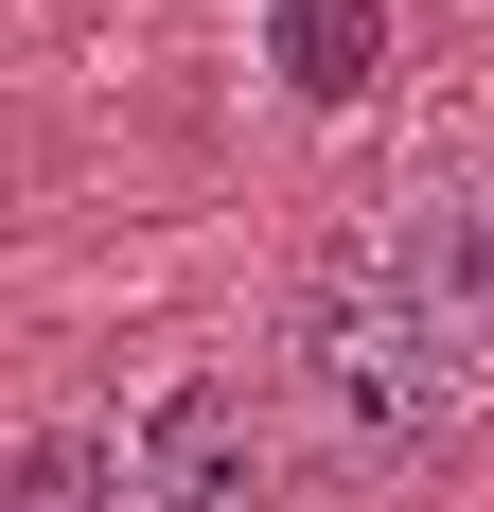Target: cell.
Wrapping results in <instances>:
<instances>
[{
    "label": "cell",
    "mask_w": 494,
    "mask_h": 512,
    "mask_svg": "<svg viewBox=\"0 0 494 512\" xmlns=\"http://www.w3.org/2000/svg\"><path fill=\"white\" fill-rule=\"evenodd\" d=\"M124 512H300V460H283V407L247 371H142L124 389Z\"/></svg>",
    "instance_id": "7a4b0ae2"
},
{
    "label": "cell",
    "mask_w": 494,
    "mask_h": 512,
    "mask_svg": "<svg viewBox=\"0 0 494 512\" xmlns=\"http://www.w3.org/2000/svg\"><path fill=\"white\" fill-rule=\"evenodd\" d=\"M265 18H283V89L300 106H353L389 71V0H265Z\"/></svg>",
    "instance_id": "277c9868"
},
{
    "label": "cell",
    "mask_w": 494,
    "mask_h": 512,
    "mask_svg": "<svg viewBox=\"0 0 494 512\" xmlns=\"http://www.w3.org/2000/svg\"><path fill=\"white\" fill-rule=\"evenodd\" d=\"M0 512H124V460L71 442V424H36V442L0 460Z\"/></svg>",
    "instance_id": "5b68a950"
},
{
    "label": "cell",
    "mask_w": 494,
    "mask_h": 512,
    "mask_svg": "<svg viewBox=\"0 0 494 512\" xmlns=\"http://www.w3.org/2000/svg\"><path fill=\"white\" fill-rule=\"evenodd\" d=\"M283 354H300V407H318V442H336L353 477H424L459 442V424L494 407V371L459 354L442 318L406 301L371 248H318L300 265V318H283Z\"/></svg>",
    "instance_id": "6da1fadb"
},
{
    "label": "cell",
    "mask_w": 494,
    "mask_h": 512,
    "mask_svg": "<svg viewBox=\"0 0 494 512\" xmlns=\"http://www.w3.org/2000/svg\"><path fill=\"white\" fill-rule=\"evenodd\" d=\"M353 248H371L406 301H424L459 354L494 371V177H424V195H389L371 230H353Z\"/></svg>",
    "instance_id": "3957f363"
}]
</instances>
